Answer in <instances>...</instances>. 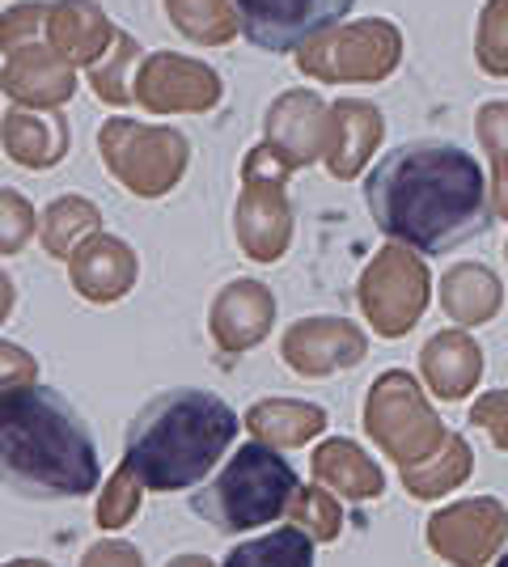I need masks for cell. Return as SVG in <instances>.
<instances>
[{
	"label": "cell",
	"mask_w": 508,
	"mask_h": 567,
	"mask_svg": "<svg viewBox=\"0 0 508 567\" xmlns=\"http://www.w3.org/2000/svg\"><path fill=\"white\" fill-rule=\"evenodd\" d=\"M364 204L386 241L415 255H449L496 220L484 166L445 141L390 148L364 178Z\"/></svg>",
	"instance_id": "6da1fadb"
},
{
	"label": "cell",
	"mask_w": 508,
	"mask_h": 567,
	"mask_svg": "<svg viewBox=\"0 0 508 567\" xmlns=\"http://www.w3.org/2000/svg\"><path fill=\"white\" fill-rule=\"evenodd\" d=\"M0 483L22 499H81L97 487L94 432L51 385L0 399Z\"/></svg>",
	"instance_id": "7a4b0ae2"
},
{
	"label": "cell",
	"mask_w": 508,
	"mask_h": 567,
	"mask_svg": "<svg viewBox=\"0 0 508 567\" xmlns=\"http://www.w3.org/2000/svg\"><path fill=\"white\" fill-rule=\"evenodd\" d=\"M238 411L208 390H162L136 411L123 445V466L145 483V492L174 496L199 487L220 466L238 436Z\"/></svg>",
	"instance_id": "3957f363"
},
{
	"label": "cell",
	"mask_w": 508,
	"mask_h": 567,
	"mask_svg": "<svg viewBox=\"0 0 508 567\" xmlns=\"http://www.w3.org/2000/svg\"><path fill=\"white\" fill-rule=\"evenodd\" d=\"M301 478L280 450L263 441H246L242 450L220 466V474L191 496L199 520H208L217 534H250L289 513Z\"/></svg>",
	"instance_id": "277c9868"
},
{
	"label": "cell",
	"mask_w": 508,
	"mask_h": 567,
	"mask_svg": "<svg viewBox=\"0 0 508 567\" xmlns=\"http://www.w3.org/2000/svg\"><path fill=\"white\" fill-rule=\"evenodd\" d=\"M364 432H369V441L377 450L390 453V462L398 471L419 466L424 457H433L445 445V436H449V427L440 424V415L424 399V385L407 369H386L369 385Z\"/></svg>",
	"instance_id": "5b68a950"
},
{
	"label": "cell",
	"mask_w": 508,
	"mask_h": 567,
	"mask_svg": "<svg viewBox=\"0 0 508 567\" xmlns=\"http://www.w3.org/2000/svg\"><path fill=\"white\" fill-rule=\"evenodd\" d=\"M97 153L111 178L141 199H162L183 183L191 166V144L178 127H157V123H136V118H106L97 132Z\"/></svg>",
	"instance_id": "8992f818"
},
{
	"label": "cell",
	"mask_w": 508,
	"mask_h": 567,
	"mask_svg": "<svg viewBox=\"0 0 508 567\" xmlns=\"http://www.w3.org/2000/svg\"><path fill=\"white\" fill-rule=\"evenodd\" d=\"M356 301L369 327L382 339H407L419 327L433 301V271L424 255H415L398 241H386L373 259L364 262L356 280Z\"/></svg>",
	"instance_id": "52a82bcc"
},
{
	"label": "cell",
	"mask_w": 508,
	"mask_h": 567,
	"mask_svg": "<svg viewBox=\"0 0 508 567\" xmlns=\"http://www.w3.org/2000/svg\"><path fill=\"white\" fill-rule=\"evenodd\" d=\"M398 64H403V30L386 18L335 25L297 51V69L331 85H348V81L377 85V81H390Z\"/></svg>",
	"instance_id": "ba28073f"
},
{
	"label": "cell",
	"mask_w": 508,
	"mask_h": 567,
	"mask_svg": "<svg viewBox=\"0 0 508 567\" xmlns=\"http://www.w3.org/2000/svg\"><path fill=\"white\" fill-rule=\"evenodd\" d=\"M289 174L263 141L242 157V190L234 208V234L250 262H280L292 241Z\"/></svg>",
	"instance_id": "9c48e42d"
},
{
	"label": "cell",
	"mask_w": 508,
	"mask_h": 567,
	"mask_svg": "<svg viewBox=\"0 0 508 567\" xmlns=\"http://www.w3.org/2000/svg\"><path fill=\"white\" fill-rule=\"evenodd\" d=\"M428 550L445 567H487L505 555L508 543V508L496 496L454 499L436 508L424 525Z\"/></svg>",
	"instance_id": "30bf717a"
},
{
	"label": "cell",
	"mask_w": 508,
	"mask_h": 567,
	"mask_svg": "<svg viewBox=\"0 0 508 567\" xmlns=\"http://www.w3.org/2000/svg\"><path fill=\"white\" fill-rule=\"evenodd\" d=\"M356 0H234L242 34L271 55H289L343 25Z\"/></svg>",
	"instance_id": "8fae6325"
},
{
	"label": "cell",
	"mask_w": 508,
	"mask_h": 567,
	"mask_svg": "<svg viewBox=\"0 0 508 567\" xmlns=\"http://www.w3.org/2000/svg\"><path fill=\"white\" fill-rule=\"evenodd\" d=\"M132 94L153 115H178V111L204 115L220 102L225 85L204 60H187V55H174V51H153L141 60Z\"/></svg>",
	"instance_id": "7c38bea8"
},
{
	"label": "cell",
	"mask_w": 508,
	"mask_h": 567,
	"mask_svg": "<svg viewBox=\"0 0 508 567\" xmlns=\"http://www.w3.org/2000/svg\"><path fill=\"white\" fill-rule=\"evenodd\" d=\"M364 355H369V334L352 318H335V313L297 318L280 339V360L297 378L348 373V369L361 364Z\"/></svg>",
	"instance_id": "4fadbf2b"
},
{
	"label": "cell",
	"mask_w": 508,
	"mask_h": 567,
	"mask_svg": "<svg viewBox=\"0 0 508 567\" xmlns=\"http://www.w3.org/2000/svg\"><path fill=\"white\" fill-rule=\"evenodd\" d=\"M326 127L331 106H322L314 90H289L267 106L263 144L284 169H305L326 157Z\"/></svg>",
	"instance_id": "5bb4252c"
},
{
	"label": "cell",
	"mask_w": 508,
	"mask_h": 567,
	"mask_svg": "<svg viewBox=\"0 0 508 567\" xmlns=\"http://www.w3.org/2000/svg\"><path fill=\"white\" fill-rule=\"evenodd\" d=\"M136 276H141L136 250L115 234L85 237L73 255H69L73 292L85 297L90 306H115V301H123L136 288Z\"/></svg>",
	"instance_id": "9a60e30c"
},
{
	"label": "cell",
	"mask_w": 508,
	"mask_h": 567,
	"mask_svg": "<svg viewBox=\"0 0 508 567\" xmlns=\"http://www.w3.org/2000/svg\"><path fill=\"white\" fill-rule=\"evenodd\" d=\"M271 322H276V297L259 280L225 284L208 309V334L229 355H242L255 343H263L271 334Z\"/></svg>",
	"instance_id": "2e32d148"
},
{
	"label": "cell",
	"mask_w": 508,
	"mask_h": 567,
	"mask_svg": "<svg viewBox=\"0 0 508 567\" xmlns=\"http://www.w3.org/2000/svg\"><path fill=\"white\" fill-rule=\"evenodd\" d=\"M0 90L13 106H30V111H55L76 94V69L51 51L48 43H30V48L13 51L0 69Z\"/></svg>",
	"instance_id": "e0dca14e"
},
{
	"label": "cell",
	"mask_w": 508,
	"mask_h": 567,
	"mask_svg": "<svg viewBox=\"0 0 508 567\" xmlns=\"http://www.w3.org/2000/svg\"><path fill=\"white\" fill-rule=\"evenodd\" d=\"M115 39H120V30L97 0H51L48 4L43 43L60 51L73 69H94L97 60L115 48Z\"/></svg>",
	"instance_id": "ac0fdd59"
},
{
	"label": "cell",
	"mask_w": 508,
	"mask_h": 567,
	"mask_svg": "<svg viewBox=\"0 0 508 567\" xmlns=\"http://www.w3.org/2000/svg\"><path fill=\"white\" fill-rule=\"evenodd\" d=\"M386 136V118L373 102L364 97H339L331 102V127H326V169L335 174L339 183H352L373 153L382 148Z\"/></svg>",
	"instance_id": "d6986e66"
},
{
	"label": "cell",
	"mask_w": 508,
	"mask_h": 567,
	"mask_svg": "<svg viewBox=\"0 0 508 567\" xmlns=\"http://www.w3.org/2000/svg\"><path fill=\"white\" fill-rule=\"evenodd\" d=\"M419 373L428 394L440 402H462L470 399L484 381V348L470 339V331L462 327H445L436 331L424 352H419Z\"/></svg>",
	"instance_id": "ffe728a7"
},
{
	"label": "cell",
	"mask_w": 508,
	"mask_h": 567,
	"mask_svg": "<svg viewBox=\"0 0 508 567\" xmlns=\"http://www.w3.org/2000/svg\"><path fill=\"white\" fill-rule=\"evenodd\" d=\"M0 144L4 157L22 169H51L69 153V123L55 111H30V106H9L0 118Z\"/></svg>",
	"instance_id": "44dd1931"
},
{
	"label": "cell",
	"mask_w": 508,
	"mask_h": 567,
	"mask_svg": "<svg viewBox=\"0 0 508 567\" xmlns=\"http://www.w3.org/2000/svg\"><path fill=\"white\" fill-rule=\"evenodd\" d=\"M310 471H314V483L352 504H369L386 492V471L348 436H326L310 453Z\"/></svg>",
	"instance_id": "7402d4cb"
},
{
	"label": "cell",
	"mask_w": 508,
	"mask_h": 567,
	"mask_svg": "<svg viewBox=\"0 0 508 567\" xmlns=\"http://www.w3.org/2000/svg\"><path fill=\"white\" fill-rule=\"evenodd\" d=\"M440 309L462 331L484 327L505 309V284L484 262H454L440 276Z\"/></svg>",
	"instance_id": "603a6c76"
},
{
	"label": "cell",
	"mask_w": 508,
	"mask_h": 567,
	"mask_svg": "<svg viewBox=\"0 0 508 567\" xmlns=\"http://www.w3.org/2000/svg\"><path fill=\"white\" fill-rule=\"evenodd\" d=\"M242 424L250 427V441H263L284 453L318 441L331 424V415H326V406L305 399H263L246 411Z\"/></svg>",
	"instance_id": "cb8c5ba5"
},
{
	"label": "cell",
	"mask_w": 508,
	"mask_h": 567,
	"mask_svg": "<svg viewBox=\"0 0 508 567\" xmlns=\"http://www.w3.org/2000/svg\"><path fill=\"white\" fill-rule=\"evenodd\" d=\"M470 474H475L470 441L458 436V432H449L445 445H440L433 457H424L419 466L398 471V483H403V492L412 499H424V504H428V499H440V496H449V492H458Z\"/></svg>",
	"instance_id": "d4e9b609"
},
{
	"label": "cell",
	"mask_w": 508,
	"mask_h": 567,
	"mask_svg": "<svg viewBox=\"0 0 508 567\" xmlns=\"http://www.w3.org/2000/svg\"><path fill=\"white\" fill-rule=\"evenodd\" d=\"M94 234H102V208L85 195H60L48 204V213L39 216V237H43V250L51 259L69 262L76 246Z\"/></svg>",
	"instance_id": "484cf974"
},
{
	"label": "cell",
	"mask_w": 508,
	"mask_h": 567,
	"mask_svg": "<svg viewBox=\"0 0 508 567\" xmlns=\"http://www.w3.org/2000/svg\"><path fill=\"white\" fill-rule=\"evenodd\" d=\"M166 13L174 30L199 48H225L242 30L234 0H166Z\"/></svg>",
	"instance_id": "4316f807"
},
{
	"label": "cell",
	"mask_w": 508,
	"mask_h": 567,
	"mask_svg": "<svg viewBox=\"0 0 508 567\" xmlns=\"http://www.w3.org/2000/svg\"><path fill=\"white\" fill-rule=\"evenodd\" d=\"M220 567H314V538L297 525H280L263 538L234 546Z\"/></svg>",
	"instance_id": "83f0119b"
},
{
	"label": "cell",
	"mask_w": 508,
	"mask_h": 567,
	"mask_svg": "<svg viewBox=\"0 0 508 567\" xmlns=\"http://www.w3.org/2000/svg\"><path fill=\"white\" fill-rule=\"evenodd\" d=\"M475 136L484 144L487 162H491V216L496 220H508V102L496 97V102H484L475 111Z\"/></svg>",
	"instance_id": "f1b7e54d"
},
{
	"label": "cell",
	"mask_w": 508,
	"mask_h": 567,
	"mask_svg": "<svg viewBox=\"0 0 508 567\" xmlns=\"http://www.w3.org/2000/svg\"><path fill=\"white\" fill-rule=\"evenodd\" d=\"M145 55H141V43L132 39V34H123L115 39V48L106 51L102 60H97L94 69H90V85H94V94L106 102V106H132L136 102V94H132V64H141Z\"/></svg>",
	"instance_id": "f546056e"
},
{
	"label": "cell",
	"mask_w": 508,
	"mask_h": 567,
	"mask_svg": "<svg viewBox=\"0 0 508 567\" xmlns=\"http://www.w3.org/2000/svg\"><path fill=\"white\" fill-rule=\"evenodd\" d=\"M284 517H289V525L305 529L314 543H335L343 534V504L322 483H301Z\"/></svg>",
	"instance_id": "4dcf8cb0"
},
{
	"label": "cell",
	"mask_w": 508,
	"mask_h": 567,
	"mask_svg": "<svg viewBox=\"0 0 508 567\" xmlns=\"http://www.w3.org/2000/svg\"><path fill=\"white\" fill-rule=\"evenodd\" d=\"M141 499H145V483H141V478L120 462V471L111 474V478H106V487L97 492L94 525L97 529H106V534H120V529H127V525L136 520Z\"/></svg>",
	"instance_id": "1f68e13d"
},
{
	"label": "cell",
	"mask_w": 508,
	"mask_h": 567,
	"mask_svg": "<svg viewBox=\"0 0 508 567\" xmlns=\"http://www.w3.org/2000/svg\"><path fill=\"white\" fill-rule=\"evenodd\" d=\"M475 64L479 72L508 81V0H487L475 25Z\"/></svg>",
	"instance_id": "d6a6232c"
},
{
	"label": "cell",
	"mask_w": 508,
	"mask_h": 567,
	"mask_svg": "<svg viewBox=\"0 0 508 567\" xmlns=\"http://www.w3.org/2000/svg\"><path fill=\"white\" fill-rule=\"evenodd\" d=\"M43 30H48V4L43 0L13 4V9L0 13V51L13 55L30 43H43Z\"/></svg>",
	"instance_id": "836d02e7"
},
{
	"label": "cell",
	"mask_w": 508,
	"mask_h": 567,
	"mask_svg": "<svg viewBox=\"0 0 508 567\" xmlns=\"http://www.w3.org/2000/svg\"><path fill=\"white\" fill-rule=\"evenodd\" d=\"M39 229V213L22 190L0 187V255H18Z\"/></svg>",
	"instance_id": "e575fe53"
},
{
	"label": "cell",
	"mask_w": 508,
	"mask_h": 567,
	"mask_svg": "<svg viewBox=\"0 0 508 567\" xmlns=\"http://www.w3.org/2000/svg\"><path fill=\"white\" fill-rule=\"evenodd\" d=\"M470 424L487 432V441L496 445V450L508 453V390H487L475 399L470 406Z\"/></svg>",
	"instance_id": "d590c367"
},
{
	"label": "cell",
	"mask_w": 508,
	"mask_h": 567,
	"mask_svg": "<svg viewBox=\"0 0 508 567\" xmlns=\"http://www.w3.org/2000/svg\"><path fill=\"white\" fill-rule=\"evenodd\" d=\"M39 385V360L25 352L22 343H4L0 339V399Z\"/></svg>",
	"instance_id": "8d00e7d4"
},
{
	"label": "cell",
	"mask_w": 508,
	"mask_h": 567,
	"mask_svg": "<svg viewBox=\"0 0 508 567\" xmlns=\"http://www.w3.org/2000/svg\"><path fill=\"white\" fill-rule=\"evenodd\" d=\"M81 567H145V555L123 538H102L81 555Z\"/></svg>",
	"instance_id": "74e56055"
},
{
	"label": "cell",
	"mask_w": 508,
	"mask_h": 567,
	"mask_svg": "<svg viewBox=\"0 0 508 567\" xmlns=\"http://www.w3.org/2000/svg\"><path fill=\"white\" fill-rule=\"evenodd\" d=\"M13 301H18V288H13V280L0 271V327L9 322V313H13Z\"/></svg>",
	"instance_id": "f35d334b"
},
{
	"label": "cell",
	"mask_w": 508,
	"mask_h": 567,
	"mask_svg": "<svg viewBox=\"0 0 508 567\" xmlns=\"http://www.w3.org/2000/svg\"><path fill=\"white\" fill-rule=\"evenodd\" d=\"M166 567H217V564H212L208 555H174Z\"/></svg>",
	"instance_id": "ab89813d"
},
{
	"label": "cell",
	"mask_w": 508,
	"mask_h": 567,
	"mask_svg": "<svg viewBox=\"0 0 508 567\" xmlns=\"http://www.w3.org/2000/svg\"><path fill=\"white\" fill-rule=\"evenodd\" d=\"M0 567H51L48 559H9V564H0Z\"/></svg>",
	"instance_id": "60d3db41"
},
{
	"label": "cell",
	"mask_w": 508,
	"mask_h": 567,
	"mask_svg": "<svg viewBox=\"0 0 508 567\" xmlns=\"http://www.w3.org/2000/svg\"><path fill=\"white\" fill-rule=\"evenodd\" d=\"M491 567H508V550H505V555H500V559H496Z\"/></svg>",
	"instance_id": "b9f144b4"
},
{
	"label": "cell",
	"mask_w": 508,
	"mask_h": 567,
	"mask_svg": "<svg viewBox=\"0 0 508 567\" xmlns=\"http://www.w3.org/2000/svg\"><path fill=\"white\" fill-rule=\"evenodd\" d=\"M505 259H508V246H505Z\"/></svg>",
	"instance_id": "7bdbcfd3"
}]
</instances>
